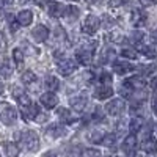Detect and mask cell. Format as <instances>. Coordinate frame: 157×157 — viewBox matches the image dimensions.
I'll use <instances>...</instances> for the list:
<instances>
[{
  "mask_svg": "<svg viewBox=\"0 0 157 157\" xmlns=\"http://www.w3.org/2000/svg\"><path fill=\"white\" fill-rule=\"evenodd\" d=\"M69 104H71V107L75 110V112H83L88 105V99L83 98V96H72L69 99Z\"/></svg>",
  "mask_w": 157,
  "mask_h": 157,
  "instance_id": "obj_17",
  "label": "cell"
},
{
  "mask_svg": "<svg viewBox=\"0 0 157 157\" xmlns=\"http://www.w3.org/2000/svg\"><path fill=\"white\" fill-rule=\"evenodd\" d=\"M141 126H143V120L140 116H135V118H132L130 120V123H129V130H130V134H137V132H140V129H141Z\"/></svg>",
  "mask_w": 157,
  "mask_h": 157,
  "instance_id": "obj_24",
  "label": "cell"
},
{
  "mask_svg": "<svg viewBox=\"0 0 157 157\" xmlns=\"http://www.w3.org/2000/svg\"><path fill=\"white\" fill-rule=\"evenodd\" d=\"M113 58H115V50L112 47H104L102 49V55H101L102 63H107V61H110Z\"/></svg>",
  "mask_w": 157,
  "mask_h": 157,
  "instance_id": "obj_26",
  "label": "cell"
},
{
  "mask_svg": "<svg viewBox=\"0 0 157 157\" xmlns=\"http://www.w3.org/2000/svg\"><path fill=\"white\" fill-rule=\"evenodd\" d=\"M66 157H82V152L78 148H72L66 152Z\"/></svg>",
  "mask_w": 157,
  "mask_h": 157,
  "instance_id": "obj_36",
  "label": "cell"
},
{
  "mask_svg": "<svg viewBox=\"0 0 157 157\" xmlns=\"http://www.w3.org/2000/svg\"><path fill=\"white\" fill-rule=\"evenodd\" d=\"M46 134L52 138H58V137H64L68 134V129L64 127L63 124H50L46 129Z\"/></svg>",
  "mask_w": 157,
  "mask_h": 157,
  "instance_id": "obj_13",
  "label": "cell"
},
{
  "mask_svg": "<svg viewBox=\"0 0 157 157\" xmlns=\"http://www.w3.org/2000/svg\"><path fill=\"white\" fill-rule=\"evenodd\" d=\"M86 2H88V3H96L98 0H86Z\"/></svg>",
  "mask_w": 157,
  "mask_h": 157,
  "instance_id": "obj_49",
  "label": "cell"
},
{
  "mask_svg": "<svg viewBox=\"0 0 157 157\" xmlns=\"http://www.w3.org/2000/svg\"><path fill=\"white\" fill-rule=\"evenodd\" d=\"M130 39H132L135 44H140L143 39H145V33H143V32H134L132 36H130Z\"/></svg>",
  "mask_w": 157,
  "mask_h": 157,
  "instance_id": "obj_33",
  "label": "cell"
},
{
  "mask_svg": "<svg viewBox=\"0 0 157 157\" xmlns=\"http://www.w3.org/2000/svg\"><path fill=\"white\" fill-rule=\"evenodd\" d=\"M152 112H154V115L157 116V96L152 99Z\"/></svg>",
  "mask_w": 157,
  "mask_h": 157,
  "instance_id": "obj_43",
  "label": "cell"
},
{
  "mask_svg": "<svg viewBox=\"0 0 157 157\" xmlns=\"http://www.w3.org/2000/svg\"><path fill=\"white\" fill-rule=\"evenodd\" d=\"M17 22H19V25H24V27L30 25L33 22V13L30 10H22L17 14Z\"/></svg>",
  "mask_w": 157,
  "mask_h": 157,
  "instance_id": "obj_21",
  "label": "cell"
},
{
  "mask_svg": "<svg viewBox=\"0 0 157 157\" xmlns=\"http://www.w3.org/2000/svg\"><path fill=\"white\" fill-rule=\"evenodd\" d=\"M105 135H107V132L104 129H93V130H90L88 132V135H86V138H88V141H91V143H94V145H101L102 143V140L105 138Z\"/></svg>",
  "mask_w": 157,
  "mask_h": 157,
  "instance_id": "obj_15",
  "label": "cell"
},
{
  "mask_svg": "<svg viewBox=\"0 0 157 157\" xmlns=\"http://www.w3.org/2000/svg\"><path fill=\"white\" fill-rule=\"evenodd\" d=\"M46 86H47V90L50 91V93H54V91H57L60 88V80L55 75H47L46 77Z\"/></svg>",
  "mask_w": 157,
  "mask_h": 157,
  "instance_id": "obj_23",
  "label": "cell"
},
{
  "mask_svg": "<svg viewBox=\"0 0 157 157\" xmlns=\"http://www.w3.org/2000/svg\"><path fill=\"white\" fill-rule=\"evenodd\" d=\"M17 138V145L19 148H24L29 152H35L39 149V137L35 130H24V132H17L16 134Z\"/></svg>",
  "mask_w": 157,
  "mask_h": 157,
  "instance_id": "obj_1",
  "label": "cell"
},
{
  "mask_svg": "<svg viewBox=\"0 0 157 157\" xmlns=\"http://www.w3.org/2000/svg\"><path fill=\"white\" fill-rule=\"evenodd\" d=\"M101 82H102V85H110L112 83V74L110 72H102L101 74Z\"/></svg>",
  "mask_w": 157,
  "mask_h": 157,
  "instance_id": "obj_35",
  "label": "cell"
},
{
  "mask_svg": "<svg viewBox=\"0 0 157 157\" xmlns=\"http://www.w3.org/2000/svg\"><path fill=\"white\" fill-rule=\"evenodd\" d=\"M0 120L5 126H13L17 121V112L10 102H0Z\"/></svg>",
  "mask_w": 157,
  "mask_h": 157,
  "instance_id": "obj_2",
  "label": "cell"
},
{
  "mask_svg": "<svg viewBox=\"0 0 157 157\" xmlns=\"http://www.w3.org/2000/svg\"><path fill=\"white\" fill-rule=\"evenodd\" d=\"M113 93H115V91H113V88L110 85H99L94 90V98L99 99V101H105V99L112 98Z\"/></svg>",
  "mask_w": 157,
  "mask_h": 157,
  "instance_id": "obj_14",
  "label": "cell"
},
{
  "mask_svg": "<svg viewBox=\"0 0 157 157\" xmlns=\"http://www.w3.org/2000/svg\"><path fill=\"white\" fill-rule=\"evenodd\" d=\"M138 50L146 58H157V46H140Z\"/></svg>",
  "mask_w": 157,
  "mask_h": 157,
  "instance_id": "obj_22",
  "label": "cell"
},
{
  "mask_svg": "<svg viewBox=\"0 0 157 157\" xmlns=\"http://www.w3.org/2000/svg\"><path fill=\"white\" fill-rule=\"evenodd\" d=\"M80 16V10L77 6H66V11H64V17H68L69 21H75Z\"/></svg>",
  "mask_w": 157,
  "mask_h": 157,
  "instance_id": "obj_25",
  "label": "cell"
},
{
  "mask_svg": "<svg viewBox=\"0 0 157 157\" xmlns=\"http://www.w3.org/2000/svg\"><path fill=\"white\" fill-rule=\"evenodd\" d=\"M36 82V75H35V72H32V71H25L24 74H22V83H25V85H32V83H35Z\"/></svg>",
  "mask_w": 157,
  "mask_h": 157,
  "instance_id": "obj_28",
  "label": "cell"
},
{
  "mask_svg": "<svg viewBox=\"0 0 157 157\" xmlns=\"http://www.w3.org/2000/svg\"><path fill=\"white\" fill-rule=\"evenodd\" d=\"M0 75L5 77V78H8V77L11 75V69H10L8 66H0Z\"/></svg>",
  "mask_w": 157,
  "mask_h": 157,
  "instance_id": "obj_37",
  "label": "cell"
},
{
  "mask_svg": "<svg viewBox=\"0 0 157 157\" xmlns=\"http://www.w3.org/2000/svg\"><path fill=\"white\" fill-rule=\"evenodd\" d=\"M109 39L112 43H123L124 41V35L120 32V30H113L110 35H109Z\"/></svg>",
  "mask_w": 157,
  "mask_h": 157,
  "instance_id": "obj_30",
  "label": "cell"
},
{
  "mask_svg": "<svg viewBox=\"0 0 157 157\" xmlns=\"http://www.w3.org/2000/svg\"><path fill=\"white\" fill-rule=\"evenodd\" d=\"M149 85H151V88H152V90H157V75H154V77L151 78Z\"/></svg>",
  "mask_w": 157,
  "mask_h": 157,
  "instance_id": "obj_41",
  "label": "cell"
},
{
  "mask_svg": "<svg viewBox=\"0 0 157 157\" xmlns=\"http://www.w3.org/2000/svg\"><path fill=\"white\" fill-rule=\"evenodd\" d=\"M141 149L145 152H148V154H154L157 151V140H155V137H152L151 134L145 135V138H143V141H141Z\"/></svg>",
  "mask_w": 157,
  "mask_h": 157,
  "instance_id": "obj_11",
  "label": "cell"
},
{
  "mask_svg": "<svg viewBox=\"0 0 157 157\" xmlns=\"http://www.w3.org/2000/svg\"><path fill=\"white\" fill-rule=\"evenodd\" d=\"M96 46H98V43L93 41L86 46H82L80 49H77L75 50V60L80 64H90L91 60H93V52H94Z\"/></svg>",
  "mask_w": 157,
  "mask_h": 157,
  "instance_id": "obj_3",
  "label": "cell"
},
{
  "mask_svg": "<svg viewBox=\"0 0 157 157\" xmlns=\"http://www.w3.org/2000/svg\"><path fill=\"white\" fill-rule=\"evenodd\" d=\"M155 2V0H140V3L143 5V6H149V5H152Z\"/></svg>",
  "mask_w": 157,
  "mask_h": 157,
  "instance_id": "obj_42",
  "label": "cell"
},
{
  "mask_svg": "<svg viewBox=\"0 0 157 157\" xmlns=\"http://www.w3.org/2000/svg\"><path fill=\"white\" fill-rule=\"evenodd\" d=\"M121 148H123V151H124L126 154H129V152L135 151V148H137V137H135L134 134L127 135V137L123 140V145H121Z\"/></svg>",
  "mask_w": 157,
  "mask_h": 157,
  "instance_id": "obj_18",
  "label": "cell"
},
{
  "mask_svg": "<svg viewBox=\"0 0 157 157\" xmlns=\"http://www.w3.org/2000/svg\"><path fill=\"white\" fill-rule=\"evenodd\" d=\"M83 157H102V154H101V151H99V149L90 148V149H85Z\"/></svg>",
  "mask_w": 157,
  "mask_h": 157,
  "instance_id": "obj_32",
  "label": "cell"
},
{
  "mask_svg": "<svg viewBox=\"0 0 157 157\" xmlns=\"http://www.w3.org/2000/svg\"><path fill=\"white\" fill-rule=\"evenodd\" d=\"M2 146H3V149H5V152H6L8 157H17L19 152H21L19 145H17V143H14V141H3Z\"/></svg>",
  "mask_w": 157,
  "mask_h": 157,
  "instance_id": "obj_20",
  "label": "cell"
},
{
  "mask_svg": "<svg viewBox=\"0 0 157 157\" xmlns=\"http://www.w3.org/2000/svg\"><path fill=\"white\" fill-rule=\"evenodd\" d=\"M43 157H58V155H57V152H55V151H47Z\"/></svg>",
  "mask_w": 157,
  "mask_h": 157,
  "instance_id": "obj_44",
  "label": "cell"
},
{
  "mask_svg": "<svg viewBox=\"0 0 157 157\" xmlns=\"http://www.w3.org/2000/svg\"><path fill=\"white\" fill-rule=\"evenodd\" d=\"M22 118L25 121H44L47 115H43L36 104H30L27 107H22Z\"/></svg>",
  "mask_w": 157,
  "mask_h": 157,
  "instance_id": "obj_4",
  "label": "cell"
},
{
  "mask_svg": "<svg viewBox=\"0 0 157 157\" xmlns=\"http://www.w3.org/2000/svg\"><path fill=\"white\" fill-rule=\"evenodd\" d=\"M93 120H98V121H102V120H104V115H102L101 109H94V113H93Z\"/></svg>",
  "mask_w": 157,
  "mask_h": 157,
  "instance_id": "obj_39",
  "label": "cell"
},
{
  "mask_svg": "<svg viewBox=\"0 0 157 157\" xmlns=\"http://www.w3.org/2000/svg\"><path fill=\"white\" fill-rule=\"evenodd\" d=\"M41 104L44 105V109L50 110V109H54L57 107V104H58V98L55 93H50V91H47V93H44L41 96Z\"/></svg>",
  "mask_w": 157,
  "mask_h": 157,
  "instance_id": "obj_16",
  "label": "cell"
},
{
  "mask_svg": "<svg viewBox=\"0 0 157 157\" xmlns=\"http://www.w3.org/2000/svg\"><path fill=\"white\" fill-rule=\"evenodd\" d=\"M13 58H14L16 64H17V68H22V64H24V54H22V49L16 47L14 50H13Z\"/></svg>",
  "mask_w": 157,
  "mask_h": 157,
  "instance_id": "obj_27",
  "label": "cell"
},
{
  "mask_svg": "<svg viewBox=\"0 0 157 157\" xmlns=\"http://www.w3.org/2000/svg\"><path fill=\"white\" fill-rule=\"evenodd\" d=\"M75 69H77V63H75L74 60H71V58H63V60L58 63V72H60V75H63V77L71 75Z\"/></svg>",
  "mask_w": 157,
  "mask_h": 157,
  "instance_id": "obj_7",
  "label": "cell"
},
{
  "mask_svg": "<svg viewBox=\"0 0 157 157\" xmlns=\"http://www.w3.org/2000/svg\"><path fill=\"white\" fill-rule=\"evenodd\" d=\"M115 141H116V135H115V134H107V135H105V138L102 140L101 145L110 148V146H113V145H115Z\"/></svg>",
  "mask_w": 157,
  "mask_h": 157,
  "instance_id": "obj_31",
  "label": "cell"
},
{
  "mask_svg": "<svg viewBox=\"0 0 157 157\" xmlns=\"http://www.w3.org/2000/svg\"><path fill=\"white\" fill-rule=\"evenodd\" d=\"M109 157H118V155H109Z\"/></svg>",
  "mask_w": 157,
  "mask_h": 157,
  "instance_id": "obj_51",
  "label": "cell"
},
{
  "mask_svg": "<svg viewBox=\"0 0 157 157\" xmlns=\"http://www.w3.org/2000/svg\"><path fill=\"white\" fill-rule=\"evenodd\" d=\"M17 27H19V22H17V21H13V22H11V30H13V32H16Z\"/></svg>",
  "mask_w": 157,
  "mask_h": 157,
  "instance_id": "obj_45",
  "label": "cell"
},
{
  "mask_svg": "<svg viewBox=\"0 0 157 157\" xmlns=\"http://www.w3.org/2000/svg\"><path fill=\"white\" fill-rule=\"evenodd\" d=\"M104 21H105V27H107V29L110 27V25H113V19H112V17H109L107 14L104 16Z\"/></svg>",
  "mask_w": 157,
  "mask_h": 157,
  "instance_id": "obj_40",
  "label": "cell"
},
{
  "mask_svg": "<svg viewBox=\"0 0 157 157\" xmlns=\"http://www.w3.org/2000/svg\"><path fill=\"white\" fill-rule=\"evenodd\" d=\"M121 55L124 58H127V60H137L138 58V52L135 49H123Z\"/></svg>",
  "mask_w": 157,
  "mask_h": 157,
  "instance_id": "obj_29",
  "label": "cell"
},
{
  "mask_svg": "<svg viewBox=\"0 0 157 157\" xmlns=\"http://www.w3.org/2000/svg\"><path fill=\"white\" fill-rule=\"evenodd\" d=\"M32 38L35 39L36 43H44V41H47V38H49V30H47V27H44V25H36V27L32 30Z\"/></svg>",
  "mask_w": 157,
  "mask_h": 157,
  "instance_id": "obj_12",
  "label": "cell"
},
{
  "mask_svg": "<svg viewBox=\"0 0 157 157\" xmlns=\"http://www.w3.org/2000/svg\"><path fill=\"white\" fill-rule=\"evenodd\" d=\"M140 71L143 75H151L154 71H155V66L154 64H148V66H140Z\"/></svg>",
  "mask_w": 157,
  "mask_h": 157,
  "instance_id": "obj_34",
  "label": "cell"
},
{
  "mask_svg": "<svg viewBox=\"0 0 157 157\" xmlns=\"http://www.w3.org/2000/svg\"><path fill=\"white\" fill-rule=\"evenodd\" d=\"M47 13L52 16V17H61V16H64V11H66V6H64L63 3H60V2H47Z\"/></svg>",
  "mask_w": 157,
  "mask_h": 157,
  "instance_id": "obj_10",
  "label": "cell"
},
{
  "mask_svg": "<svg viewBox=\"0 0 157 157\" xmlns=\"http://www.w3.org/2000/svg\"><path fill=\"white\" fill-rule=\"evenodd\" d=\"M3 2H5V5H11L13 2H14V0H3Z\"/></svg>",
  "mask_w": 157,
  "mask_h": 157,
  "instance_id": "obj_48",
  "label": "cell"
},
{
  "mask_svg": "<svg viewBox=\"0 0 157 157\" xmlns=\"http://www.w3.org/2000/svg\"><path fill=\"white\" fill-rule=\"evenodd\" d=\"M151 39H152V41H154V43L157 44V29H155V30H154V32L151 33Z\"/></svg>",
  "mask_w": 157,
  "mask_h": 157,
  "instance_id": "obj_47",
  "label": "cell"
},
{
  "mask_svg": "<svg viewBox=\"0 0 157 157\" xmlns=\"http://www.w3.org/2000/svg\"><path fill=\"white\" fill-rule=\"evenodd\" d=\"M127 157H141V154L137 152V151H132V152H129V154H127Z\"/></svg>",
  "mask_w": 157,
  "mask_h": 157,
  "instance_id": "obj_46",
  "label": "cell"
},
{
  "mask_svg": "<svg viewBox=\"0 0 157 157\" xmlns=\"http://www.w3.org/2000/svg\"><path fill=\"white\" fill-rule=\"evenodd\" d=\"M57 115H58V118H60V121L64 123V124H71V123L75 121V116L72 115V112L68 110V109H64V107H60V109L57 110Z\"/></svg>",
  "mask_w": 157,
  "mask_h": 157,
  "instance_id": "obj_19",
  "label": "cell"
},
{
  "mask_svg": "<svg viewBox=\"0 0 157 157\" xmlns=\"http://www.w3.org/2000/svg\"><path fill=\"white\" fill-rule=\"evenodd\" d=\"M146 22H148V14L143 10H134L130 13V24H132L134 27L140 29L143 25H146Z\"/></svg>",
  "mask_w": 157,
  "mask_h": 157,
  "instance_id": "obj_8",
  "label": "cell"
},
{
  "mask_svg": "<svg viewBox=\"0 0 157 157\" xmlns=\"http://www.w3.org/2000/svg\"><path fill=\"white\" fill-rule=\"evenodd\" d=\"M135 69L134 64H130L127 60H116L113 63V72L116 74H120V75H124L127 72H132Z\"/></svg>",
  "mask_w": 157,
  "mask_h": 157,
  "instance_id": "obj_9",
  "label": "cell"
},
{
  "mask_svg": "<svg viewBox=\"0 0 157 157\" xmlns=\"http://www.w3.org/2000/svg\"><path fill=\"white\" fill-rule=\"evenodd\" d=\"M0 157H2V155H0Z\"/></svg>",
  "mask_w": 157,
  "mask_h": 157,
  "instance_id": "obj_52",
  "label": "cell"
},
{
  "mask_svg": "<svg viewBox=\"0 0 157 157\" xmlns=\"http://www.w3.org/2000/svg\"><path fill=\"white\" fill-rule=\"evenodd\" d=\"M124 2L126 0H109V6L110 8H118V6H121Z\"/></svg>",
  "mask_w": 157,
  "mask_h": 157,
  "instance_id": "obj_38",
  "label": "cell"
},
{
  "mask_svg": "<svg viewBox=\"0 0 157 157\" xmlns=\"http://www.w3.org/2000/svg\"><path fill=\"white\" fill-rule=\"evenodd\" d=\"M2 93H3V86H2V85H0V94H2Z\"/></svg>",
  "mask_w": 157,
  "mask_h": 157,
  "instance_id": "obj_50",
  "label": "cell"
},
{
  "mask_svg": "<svg viewBox=\"0 0 157 157\" xmlns=\"http://www.w3.org/2000/svg\"><path fill=\"white\" fill-rule=\"evenodd\" d=\"M99 27H101V21L96 16H93V14L86 16L83 24H82V30H83L85 35H94Z\"/></svg>",
  "mask_w": 157,
  "mask_h": 157,
  "instance_id": "obj_6",
  "label": "cell"
},
{
  "mask_svg": "<svg viewBox=\"0 0 157 157\" xmlns=\"http://www.w3.org/2000/svg\"><path fill=\"white\" fill-rule=\"evenodd\" d=\"M124 110H126V102L121 98H115V99L109 101L105 105V112L112 116H120L124 113Z\"/></svg>",
  "mask_w": 157,
  "mask_h": 157,
  "instance_id": "obj_5",
  "label": "cell"
}]
</instances>
